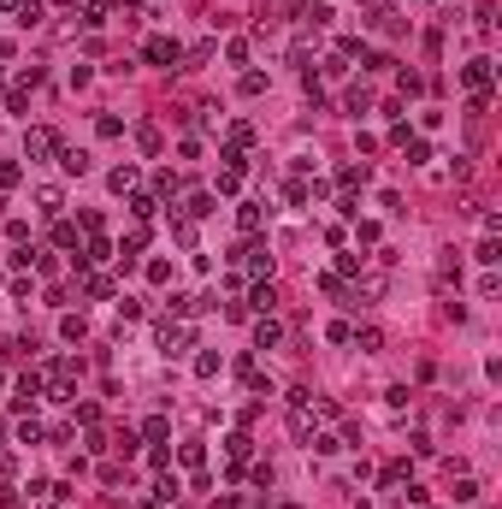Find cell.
Returning a JSON list of instances; mask_svg holds the SVG:
<instances>
[{"label":"cell","instance_id":"obj_1","mask_svg":"<svg viewBox=\"0 0 502 509\" xmlns=\"http://www.w3.org/2000/svg\"><path fill=\"white\" fill-rule=\"evenodd\" d=\"M461 84L473 89V95H484V89H491V59H473V65H461Z\"/></svg>","mask_w":502,"mask_h":509},{"label":"cell","instance_id":"obj_2","mask_svg":"<svg viewBox=\"0 0 502 509\" xmlns=\"http://www.w3.org/2000/svg\"><path fill=\"white\" fill-rule=\"evenodd\" d=\"M160 355H183V350H189V332H183V326H160Z\"/></svg>","mask_w":502,"mask_h":509},{"label":"cell","instance_id":"obj_3","mask_svg":"<svg viewBox=\"0 0 502 509\" xmlns=\"http://www.w3.org/2000/svg\"><path fill=\"white\" fill-rule=\"evenodd\" d=\"M54 149H59V137H54V130H30V137H24V154H30V160L54 154Z\"/></svg>","mask_w":502,"mask_h":509},{"label":"cell","instance_id":"obj_4","mask_svg":"<svg viewBox=\"0 0 502 509\" xmlns=\"http://www.w3.org/2000/svg\"><path fill=\"white\" fill-rule=\"evenodd\" d=\"M148 59L154 65H177V42L172 36H148Z\"/></svg>","mask_w":502,"mask_h":509},{"label":"cell","instance_id":"obj_5","mask_svg":"<svg viewBox=\"0 0 502 509\" xmlns=\"http://www.w3.org/2000/svg\"><path fill=\"white\" fill-rule=\"evenodd\" d=\"M59 166L71 178H83V172H89V154H83V149H59Z\"/></svg>","mask_w":502,"mask_h":509},{"label":"cell","instance_id":"obj_6","mask_svg":"<svg viewBox=\"0 0 502 509\" xmlns=\"http://www.w3.org/2000/svg\"><path fill=\"white\" fill-rule=\"evenodd\" d=\"M59 332L77 343V338H89V320H83V314H65V320H59Z\"/></svg>","mask_w":502,"mask_h":509},{"label":"cell","instance_id":"obj_7","mask_svg":"<svg viewBox=\"0 0 502 509\" xmlns=\"http://www.w3.org/2000/svg\"><path fill=\"white\" fill-rule=\"evenodd\" d=\"M237 255H243V261H248V267H255V273H272V255H266L260 243H255V249H237Z\"/></svg>","mask_w":502,"mask_h":509},{"label":"cell","instance_id":"obj_8","mask_svg":"<svg viewBox=\"0 0 502 509\" xmlns=\"http://www.w3.org/2000/svg\"><path fill=\"white\" fill-rule=\"evenodd\" d=\"M278 338H284V332H278V320H260V326H255V343H260V350H272Z\"/></svg>","mask_w":502,"mask_h":509},{"label":"cell","instance_id":"obj_9","mask_svg":"<svg viewBox=\"0 0 502 509\" xmlns=\"http://www.w3.org/2000/svg\"><path fill=\"white\" fill-rule=\"evenodd\" d=\"M59 202H65V195H59L54 184H42V190H36V207H42V213H59Z\"/></svg>","mask_w":502,"mask_h":509},{"label":"cell","instance_id":"obj_10","mask_svg":"<svg viewBox=\"0 0 502 509\" xmlns=\"http://www.w3.org/2000/svg\"><path fill=\"white\" fill-rule=\"evenodd\" d=\"M402 149H408V160H414V166H426V160H431V142H420V137H408Z\"/></svg>","mask_w":502,"mask_h":509},{"label":"cell","instance_id":"obj_11","mask_svg":"<svg viewBox=\"0 0 502 509\" xmlns=\"http://www.w3.org/2000/svg\"><path fill=\"white\" fill-rule=\"evenodd\" d=\"M237 219H243V231H260V219H266V213H260V202H248V207L237 213Z\"/></svg>","mask_w":502,"mask_h":509},{"label":"cell","instance_id":"obj_12","mask_svg":"<svg viewBox=\"0 0 502 509\" xmlns=\"http://www.w3.org/2000/svg\"><path fill=\"white\" fill-rule=\"evenodd\" d=\"M83 24L100 30V24H107V6H100V0H89V6H83Z\"/></svg>","mask_w":502,"mask_h":509},{"label":"cell","instance_id":"obj_13","mask_svg":"<svg viewBox=\"0 0 502 509\" xmlns=\"http://www.w3.org/2000/svg\"><path fill=\"white\" fill-rule=\"evenodd\" d=\"M107 184H112V190H136V166H119V172L107 178Z\"/></svg>","mask_w":502,"mask_h":509},{"label":"cell","instance_id":"obj_14","mask_svg":"<svg viewBox=\"0 0 502 509\" xmlns=\"http://www.w3.org/2000/svg\"><path fill=\"white\" fill-rule=\"evenodd\" d=\"M313 450H320V456H337L343 438H337V433H320V438H313Z\"/></svg>","mask_w":502,"mask_h":509},{"label":"cell","instance_id":"obj_15","mask_svg":"<svg viewBox=\"0 0 502 509\" xmlns=\"http://www.w3.org/2000/svg\"><path fill=\"white\" fill-rule=\"evenodd\" d=\"M255 308H266V314H272V308H278V290H272V285H255Z\"/></svg>","mask_w":502,"mask_h":509},{"label":"cell","instance_id":"obj_16","mask_svg":"<svg viewBox=\"0 0 502 509\" xmlns=\"http://www.w3.org/2000/svg\"><path fill=\"white\" fill-rule=\"evenodd\" d=\"M95 130H100V137H119L124 119H119V113H100V125H95Z\"/></svg>","mask_w":502,"mask_h":509}]
</instances>
